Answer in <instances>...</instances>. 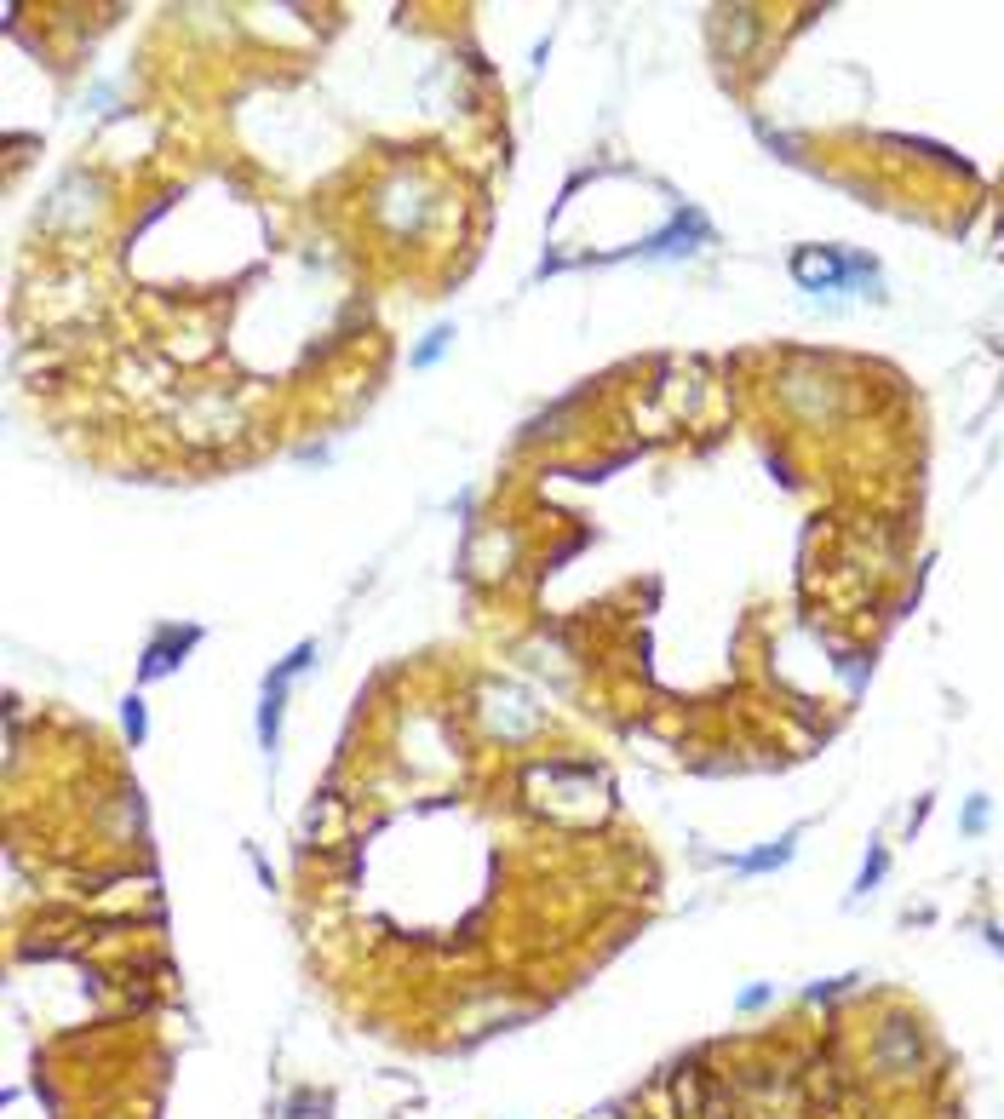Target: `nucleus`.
Returning a JSON list of instances; mask_svg holds the SVG:
<instances>
[{"mask_svg": "<svg viewBox=\"0 0 1004 1119\" xmlns=\"http://www.w3.org/2000/svg\"><path fill=\"white\" fill-rule=\"evenodd\" d=\"M196 643V632H184V637H172V643H161V649H150V660H144V678H161L167 666H172V655H184V649Z\"/></svg>", "mask_w": 1004, "mask_h": 1119, "instance_id": "1", "label": "nucleus"}, {"mask_svg": "<svg viewBox=\"0 0 1004 1119\" xmlns=\"http://www.w3.org/2000/svg\"><path fill=\"white\" fill-rule=\"evenodd\" d=\"M787 856H792V838H780L775 850H758V856H746L741 867H746V873H770V867H780Z\"/></svg>", "mask_w": 1004, "mask_h": 1119, "instance_id": "2", "label": "nucleus"}, {"mask_svg": "<svg viewBox=\"0 0 1004 1119\" xmlns=\"http://www.w3.org/2000/svg\"><path fill=\"white\" fill-rule=\"evenodd\" d=\"M443 345H448V328H436V333L425 339V345H419V356H414V362H419V368H425V362H436V356H443Z\"/></svg>", "mask_w": 1004, "mask_h": 1119, "instance_id": "3", "label": "nucleus"}, {"mask_svg": "<svg viewBox=\"0 0 1004 1119\" xmlns=\"http://www.w3.org/2000/svg\"><path fill=\"white\" fill-rule=\"evenodd\" d=\"M127 735L144 741V706H138V701H127Z\"/></svg>", "mask_w": 1004, "mask_h": 1119, "instance_id": "4", "label": "nucleus"}, {"mask_svg": "<svg viewBox=\"0 0 1004 1119\" xmlns=\"http://www.w3.org/2000/svg\"><path fill=\"white\" fill-rule=\"evenodd\" d=\"M741 1005H746V1010H758V1005H770V987H746V993H741Z\"/></svg>", "mask_w": 1004, "mask_h": 1119, "instance_id": "5", "label": "nucleus"}, {"mask_svg": "<svg viewBox=\"0 0 1004 1119\" xmlns=\"http://www.w3.org/2000/svg\"><path fill=\"white\" fill-rule=\"evenodd\" d=\"M878 873H884V856H872V861H867V873H861V890H867V884H878Z\"/></svg>", "mask_w": 1004, "mask_h": 1119, "instance_id": "6", "label": "nucleus"}]
</instances>
